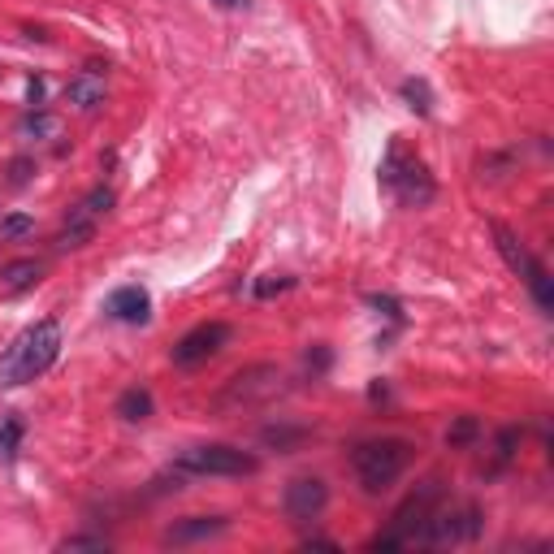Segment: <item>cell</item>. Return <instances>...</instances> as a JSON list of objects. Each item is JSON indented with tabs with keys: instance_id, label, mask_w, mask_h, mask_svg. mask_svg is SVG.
Returning a JSON list of instances; mask_svg holds the SVG:
<instances>
[{
	"instance_id": "6da1fadb",
	"label": "cell",
	"mask_w": 554,
	"mask_h": 554,
	"mask_svg": "<svg viewBox=\"0 0 554 554\" xmlns=\"http://www.w3.org/2000/svg\"><path fill=\"white\" fill-rule=\"evenodd\" d=\"M57 355H61V325L52 321V316L48 321H35L0 355V390H13V386H26V381L44 377Z\"/></svg>"
},
{
	"instance_id": "7a4b0ae2",
	"label": "cell",
	"mask_w": 554,
	"mask_h": 554,
	"mask_svg": "<svg viewBox=\"0 0 554 554\" xmlns=\"http://www.w3.org/2000/svg\"><path fill=\"white\" fill-rule=\"evenodd\" d=\"M351 464H355V477H360L364 490L381 494V490H390V485L403 477L407 464H412V442H403V438L364 442V446H355Z\"/></svg>"
},
{
	"instance_id": "3957f363",
	"label": "cell",
	"mask_w": 554,
	"mask_h": 554,
	"mask_svg": "<svg viewBox=\"0 0 554 554\" xmlns=\"http://www.w3.org/2000/svg\"><path fill=\"white\" fill-rule=\"evenodd\" d=\"M377 178L403 208H425L433 200V178H429L425 161L407 152L403 143H390V152H386V161H381Z\"/></svg>"
},
{
	"instance_id": "277c9868",
	"label": "cell",
	"mask_w": 554,
	"mask_h": 554,
	"mask_svg": "<svg viewBox=\"0 0 554 554\" xmlns=\"http://www.w3.org/2000/svg\"><path fill=\"white\" fill-rule=\"evenodd\" d=\"M174 468H178V477H252L260 468V459L226 442H204V446H187Z\"/></svg>"
},
{
	"instance_id": "5b68a950",
	"label": "cell",
	"mask_w": 554,
	"mask_h": 554,
	"mask_svg": "<svg viewBox=\"0 0 554 554\" xmlns=\"http://www.w3.org/2000/svg\"><path fill=\"white\" fill-rule=\"evenodd\" d=\"M282 386V373H277L273 364H252L243 368V373H234L226 381V390L217 394V412H234V407H256L277 394Z\"/></svg>"
},
{
	"instance_id": "8992f818",
	"label": "cell",
	"mask_w": 554,
	"mask_h": 554,
	"mask_svg": "<svg viewBox=\"0 0 554 554\" xmlns=\"http://www.w3.org/2000/svg\"><path fill=\"white\" fill-rule=\"evenodd\" d=\"M438 503H442V481L438 477H429V481H420L412 494L403 498V507L390 516V533L399 537L403 546H412L416 542V533H420V524H425L433 511H438Z\"/></svg>"
},
{
	"instance_id": "52a82bcc",
	"label": "cell",
	"mask_w": 554,
	"mask_h": 554,
	"mask_svg": "<svg viewBox=\"0 0 554 554\" xmlns=\"http://www.w3.org/2000/svg\"><path fill=\"white\" fill-rule=\"evenodd\" d=\"M481 533V511L477 507H455V511H433L420 524L416 542L420 546H455V542H472Z\"/></svg>"
},
{
	"instance_id": "ba28073f",
	"label": "cell",
	"mask_w": 554,
	"mask_h": 554,
	"mask_svg": "<svg viewBox=\"0 0 554 554\" xmlns=\"http://www.w3.org/2000/svg\"><path fill=\"white\" fill-rule=\"evenodd\" d=\"M230 338H234V329L226 321H204V325H195L191 334H182L178 338V347H174V364L178 368H191V364H204V360H213V355L221 347H230Z\"/></svg>"
},
{
	"instance_id": "9c48e42d",
	"label": "cell",
	"mask_w": 554,
	"mask_h": 554,
	"mask_svg": "<svg viewBox=\"0 0 554 554\" xmlns=\"http://www.w3.org/2000/svg\"><path fill=\"white\" fill-rule=\"evenodd\" d=\"M325 503H329V485L321 477H295V481L286 485V498H282L286 516L295 520V524L316 520L325 511Z\"/></svg>"
},
{
	"instance_id": "30bf717a",
	"label": "cell",
	"mask_w": 554,
	"mask_h": 554,
	"mask_svg": "<svg viewBox=\"0 0 554 554\" xmlns=\"http://www.w3.org/2000/svg\"><path fill=\"white\" fill-rule=\"evenodd\" d=\"M104 312H109L113 321H122V325H148L152 321V295L143 286H122V290H113V295H109Z\"/></svg>"
},
{
	"instance_id": "8fae6325",
	"label": "cell",
	"mask_w": 554,
	"mask_h": 554,
	"mask_svg": "<svg viewBox=\"0 0 554 554\" xmlns=\"http://www.w3.org/2000/svg\"><path fill=\"white\" fill-rule=\"evenodd\" d=\"M226 529H230L226 516H187V520H178L174 529H165V542L169 546H191V542H208V537H217Z\"/></svg>"
},
{
	"instance_id": "7c38bea8",
	"label": "cell",
	"mask_w": 554,
	"mask_h": 554,
	"mask_svg": "<svg viewBox=\"0 0 554 554\" xmlns=\"http://www.w3.org/2000/svg\"><path fill=\"white\" fill-rule=\"evenodd\" d=\"M39 282H44V260H9L5 269H0V295L13 299V295H26V290H35Z\"/></svg>"
},
{
	"instance_id": "4fadbf2b",
	"label": "cell",
	"mask_w": 554,
	"mask_h": 554,
	"mask_svg": "<svg viewBox=\"0 0 554 554\" xmlns=\"http://www.w3.org/2000/svg\"><path fill=\"white\" fill-rule=\"evenodd\" d=\"M65 96H70V104H74V109L91 113V109H100V104L109 100V87H104V78H100V74L83 70L78 78H70V87H65Z\"/></svg>"
},
{
	"instance_id": "5bb4252c",
	"label": "cell",
	"mask_w": 554,
	"mask_h": 554,
	"mask_svg": "<svg viewBox=\"0 0 554 554\" xmlns=\"http://www.w3.org/2000/svg\"><path fill=\"white\" fill-rule=\"evenodd\" d=\"M113 200H117L113 187H91L83 200L70 208V217H65V221H78V226H100V217H109Z\"/></svg>"
},
{
	"instance_id": "9a60e30c",
	"label": "cell",
	"mask_w": 554,
	"mask_h": 554,
	"mask_svg": "<svg viewBox=\"0 0 554 554\" xmlns=\"http://www.w3.org/2000/svg\"><path fill=\"white\" fill-rule=\"evenodd\" d=\"M494 239H498V252H503V260H507V269H511V273H520V277H524V273H529V269L537 265V260L529 256V247H524L507 226H494Z\"/></svg>"
},
{
	"instance_id": "2e32d148",
	"label": "cell",
	"mask_w": 554,
	"mask_h": 554,
	"mask_svg": "<svg viewBox=\"0 0 554 554\" xmlns=\"http://www.w3.org/2000/svg\"><path fill=\"white\" fill-rule=\"evenodd\" d=\"M117 416L122 420H130V425H135V420H148L152 416V394L148 390H126L122 399H117Z\"/></svg>"
},
{
	"instance_id": "e0dca14e",
	"label": "cell",
	"mask_w": 554,
	"mask_h": 554,
	"mask_svg": "<svg viewBox=\"0 0 554 554\" xmlns=\"http://www.w3.org/2000/svg\"><path fill=\"white\" fill-rule=\"evenodd\" d=\"M91 239H96V226H78V221H65V226L57 230V239H52V247H57V252H78V247H87Z\"/></svg>"
},
{
	"instance_id": "ac0fdd59",
	"label": "cell",
	"mask_w": 554,
	"mask_h": 554,
	"mask_svg": "<svg viewBox=\"0 0 554 554\" xmlns=\"http://www.w3.org/2000/svg\"><path fill=\"white\" fill-rule=\"evenodd\" d=\"M524 282H529L533 299H537V308H542V312H554V290H550V273H546L542 265H533L529 273H524Z\"/></svg>"
},
{
	"instance_id": "d6986e66",
	"label": "cell",
	"mask_w": 554,
	"mask_h": 554,
	"mask_svg": "<svg viewBox=\"0 0 554 554\" xmlns=\"http://www.w3.org/2000/svg\"><path fill=\"white\" fill-rule=\"evenodd\" d=\"M399 91H403L407 109H416V113H429V109H433V91H429L425 78H407V83H403Z\"/></svg>"
},
{
	"instance_id": "ffe728a7",
	"label": "cell",
	"mask_w": 554,
	"mask_h": 554,
	"mask_svg": "<svg viewBox=\"0 0 554 554\" xmlns=\"http://www.w3.org/2000/svg\"><path fill=\"white\" fill-rule=\"evenodd\" d=\"M18 442H22V420H0V459H13L18 455Z\"/></svg>"
},
{
	"instance_id": "44dd1931",
	"label": "cell",
	"mask_w": 554,
	"mask_h": 554,
	"mask_svg": "<svg viewBox=\"0 0 554 554\" xmlns=\"http://www.w3.org/2000/svg\"><path fill=\"white\" fill-rule=\"evenodd\" d=\"M516 442H520V429H503V433H498V451H494V468L490 472H498V468L511 464V455H516Z\"/></svg>"
},
{
	"instance_id": "7402d4cb",
	"label": "cell",
	"mask_w": 554,
	"mask_h": 554,
	"mask_svg": "<svg viewBox=\"0 0 554 554\" xmlns=\"http://www.w3.org/2000/svg\"><path fill=\"white\" fill-rule=\"evenodd\" d=\"M22 135H57V117H52V113H44V109H35L31 117H26V122H22Z\"/></svg>"
},
{
	"instance_id": "603a6c76",
	"label": "cell",
	"mask_w": 554,
	"mask_h": 554,
	"mask_svg": "<svg viewBox=\"0 0 554 554\" xmlns=\"http://www.w3.org/2000/svg\"><path fill=\"white\" fill-rule=\"evenodd\" d=\"M31 230H35V221L26 217V213H13V217L0 221V239H26Z\"/></svg>"
},
{
	"instance_id": "cb8c5ba5",
	"label": "cell",
	"mask_w": 554,
	"mask_h": 554,
	"mask_svg": "<svg viewBox=\"0 0 554 554\" xmlns=\"http://www.w3.org/2000/svg\"><path fill=\"white\" fill-rule=\"evenodd\" d=\"M477 420H472V416H464V420H455V425L451 429H446V442H451V446H464V442H472V438H477Z\"/></svg>"
},
{
	"instance_id": "d4e9b609",
	"label": "cell",
	"mask_w": 554,
	"mask_h": 554,
	"mask_svg": "<svg viewBox=\"0 0 554 554\" xmlns=\"http://www.w3.org/2000/svg\"><path fill=\"white\" fill-rule=\"evenodd\" d=\"M61 550L65 554H74V550H109V542H104V537H65Z\"/></svg>"
},
{
	"instance_id": "484cf974",
	"label": "cell",
	"mask_w": 554,
	"mask_h": 554,
	"mask_svg": "<svg viewBox=\"0 0 554 554\" xmlns=\"http://www.w3.org/2000/svg\"><path fill=\"white\" fill-rule=\"evenodd\" d=\"M31 169H35V161L18 156V161L9 165V187H26V182H31Z\"/></svg>"
},
{
	"instance_id": "4316f807",
	"label": "cell",
	"mask_w": 554,
	"mask_h": 554,
	"mask_svg": "<svg viewBox=\"0 0 554 554\" xmlns=\"http://www.w3.org/2000/svg\"><path fill=\"white\" fill-rule=\"evenodd\" d=\"M290 286H295L290 277H277V282H273V277H265V282L256 286V295H260V299H269V295H282V290H290Z\"/></svg>"
},
{
	"instance_id": "83f0119b",
	"label": "cell",
	"mask_w": 554,
	"mask_h": 554,
	"mask_svg": "<svg viewBox=\"0 0 554 554\" xmlns=\"http://www.w3.org/2000/svg\"><path fill=\"white\" fill-rule=\"evenodd\" d=\"M26 100H31V109H44V78H31V83H26Z\"/></svg>"
},
{
	"instance_id": "f1b7e54d",
	"label": "cell",
	"mask_w": 554,
	"mask_h": 554,
	"mask_svg": "<svg viewBox=\"0 0 554 554\" xmlns=\"http://www.w3.org/2000/svg\"><path fill=\"white\" fill-rule=\"evenodd\" d=\"M217 5H221V9H243L247 0H217Z\"/></svg>"
}]
</instances>
